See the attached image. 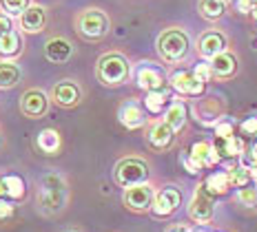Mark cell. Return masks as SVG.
<instances>
[{"label": "cell", "mask_w": 257, "mask_h": 232, "mask_svg": "<svg viewBox=\"0 0 257 232\" xmlns=\"http://www.w3.org/2000/svg\"><path fill=\"white\" fill-rule=\"evenodd\" d=\"M248 159L253 161V164L257 166V139H255V144L250 146V153H248Z\"/></svg>", "instance_id": "cell-38"}, {"label": "cell", "mask_w": 257, "mask_h": 232, "mask_svg": "<svg viewBox=\"0 0 257 232\" xmlns=\"http://www.w3.org/2000/svg\"><path fill=\"white\" fill-rule=\"evenodd\" d=\"M138 84L147 91H167V78L160 67H155L151 62H142L138 69Z\"/></svg>", "instance_id": "cell-6"}, {"label": "cell", "mask_w": 257, "mask_h": 232, "mask_svg": "<svg viewBox=\"0 0 257 232\" xmlns=\"http://www.w3.org/2000/svg\"><path fill=\"white\" fill-rule=\"evenodd\" d=\"M67 199V188L60 175H47L42 181V190H40V203L47 212H58L64 206Z\"/></svg>", "instance_id": "cell-2"}, {"label": "cell", "mask_w": 257, "mask_h": 232, "mask_svg": "<svg viewBox=\"0 0 257 232\" xmlns=\"http://www.w3.org/2000/svg\"><path fill=\"white\" fill-rule=\"evenodd\" d=\"M78 29H80V34L84 38H89V40H98V38H102L106 31H109V18H106L104 12H100V9H89V12H84L80 16Z\"/></svg>", "instance_id": "cell-5"}, {"label": "cell", "mask_w": 257, "mask_h": 232, "mask_svg": "<svg viewBox=\"0 0 257 232\" xmlns=\"http://www.w3.org/2000/svg\"><path fill=\"white\" fill-rule=\"evenodd\" d=\"M53 95L62 106H73L80 100V89L73 82H60L53 89Z\"/></svg>", "instance_id": "cell-20"}, {"label": "cell", "mask_w": 257, "mask_h": 232, "mask_svg": "<svg viewBox=\"0 0 257 232\" xmlns=\"http://www.w3.org/2000/svg\"><path fill=\"white\" fill-rule=\"evenodd\" d=\"M0 5L5 7V12L12 14V16L25 14V9L29 7V5H27V0H0Z\"/></svg>", "instance_id": "cell-30"}, {"label": "cell", "mask_w": 257, "mask_h": 232, "mask_svg": "<svg viewBox=\"0 0 257 232\" xmlns=\"http://www.w3.org/2000/svg\"><path fill=\"white\" fill-rule=\"evenodd\" d=\"M189 155H191V159L195 161L197 168H202V166H213L219 157L215 153V146H211V144H206V142H195L191 146Z\"/></svg>", "instance_id": "cell-13"}, {"label": "cell", "mask_w": 257, "mask_h": 232, "mask_svg": "<svg viewBox=\"0 0 257 232\" xmlns=\"http://www.w3.org/2000/svg\"><path fill=\"white\" fill-rule=\"evenodd\" d=\"M0 197L7 199H23L25 197V181L18 175L0 177Z\"/></svg>", "instance_id": "cell-14"}, {"label": "cell", "mask_w": 257, "mask_h": 232, "mask_svg": "<svg viewBox=\"0 0 257 232\" xmlns=\"http://www.w3.org/2000/svg\"><path fill=\"white\" fill-rule=\"evenodd\" d=\"M184 120H186V109L182 104H173L171 109L167 111V122L173 131H180L182 126H184Z\"/></svg>", "instance_id": "cell-28"}, {"label": "cell", "mask_w": 257, "mask_h": 232, "mask_svg": "<svg viewBox=\"0 0 257 232\" xmlns=\"http://www.w3.org/2000/svg\"><path fill=\"white\" fill-rule=\"evenodd\" d=\"M228 179H231V186L244 188L246 183L250 181V172L244 168V166H235V168L228 170Z\"/></svg>", "instance_id": "cell-29"}, {"label": "cell", "mask_w": 257, "mask_h": 232, "mask_svg": "<svg viewBox=\"0 0 257 232\" xmlns=\"http://www.w3.org/2000/svg\"><path fill=\"white\" fill-rule=\"evenodd\" d=\"M204 188H206L208 192H211V195H224V192L231 188L228 172H213V175H208Z\"/></svg>", "instance_id": "cell-22"}, {"label": "cell", "mask_w": 257, "mask_h": 232, "mask_svg": "<svg viewBox=\"0 0 257 232\" xmlns=\"http://www.w3.org/2000/svg\"><path fill=\"white\" fill-rule=\"evenodd\" d=\"M173 133L175 131L167 122L155 124L151 128V133H149V142H151L153 148H167V146H171V142H173Z\"/></svg>", "instance_id": "cell-17"}, {"label": "cell", "mask_w": 257, "mask_h": 232, "mask_svg": "<svg viewBox=\"0 0 257 232\" xmlns=\"http://www.w3.org/2000/svg\"><path fill=\"white\" fill-rule=\"evenodd\" d=\"M233 131H235L233 122L222 120V122L215 124V135H217V137H233Z\"/></svg>", "instance_id": "cell-31"}, {"label": "cell", "mask_w": 257, "mask_h": 232, "mask_svg": "<svg viewBox=\"0 0 257 232\" xmlns=\"http://www.w3.org/2000/svg\"><path fill=\"white\" fill-rule=\"evenodd\" d=\"M224 49H226V38L222 34H217V31H208V34L200 38V53L204 58H211L213 60L215 56L224 53Z\"/></svg>", "instance_id": "cell-11"}, {"label": "cell", "mask_w": 257, "mask_h": 232, "mask_svg": "<svg viewBox=\"0 0 257 232\" xmlns=\"http://www.w3.org/2000/svg\"><path fill=\"white\" fill-rule=\"evenodd\" d=\"M12 214H14V208L7 201H0V217H12Z\"/></svg>", "instance_id": "cell-36"}, {"label": "cell", "mask_w": 257, "mask_h": 232, "mask_svg": "<svg viewBox=\"0 0 257 232\" xmlns=\"http://www.w3.org/2000/svg\"><path fill=\"white\" fill-rule=\"evenodd\" d=\"M124 201L128 208L133 210H147L153 208V190L147 186V183H140V186H131L124 192Z\"/></svg>", "instance_id": "cell-10"}, {"label": "cell", "mask_w": 257, "mask_h": 232, "mask_svg": "<svg viewBox=\"0 0 257 232\" xmlns=\"http://www.w3.org/2000/svg\"><path fill=\"white\" fill-rule=\"evenodd\" d=\"M47 95L42 93V91H27V93L23 95V111L25 115L29 117H40L42 113L47 111Z\"/></svg>", "instance_id": "cell-12"}, {"label": "cell", "mask_w": 257, "mask_h": 232, "mask_svg": "<svg viewBox=\"0 0 257 232\" xmlns=\"http://www.w3.org/2000/svg\"><path fill=\"white\" fill-rule=\"evenodd\" d=\"M193 73H195L197 78L202 80V82H208V80H211L213 69H211V64H197V67L193 69Z\"/></svg>", "instance_id": "cell-32"}, {"label": "cell", "mask_w": 257, "mask_h": 232, "mask_svg": "<svg viewBox=\"0 0 257 232\" xmlns=\"http://www.w3.org/2000/svg\"><path fill=\"white\" fill-rule=\"evenodd\" d=\"M20 49H23V40H20V36L16 34V31L0 38V53H3V56L12 58L16 53H20Z\"/></svg>", "instance_id": "cell-25"}, {"label": "cell", "mask_w": 257, "mask_h": 232, "mask_svg": "<svg viewBox=\"0 0 257 232\" xmlns=\"http://www.w3.org/2000/svg\"><path fill=\"white\" fill-rule=\"evenodd\" d=\"M211 69L213 73L219 75V78H228V75L235 73V69H237V62H235V58L231 56V53H219V56H215L211 60Z\"/></svg>", "instance_id": "cell-21"}, {"label": "cell", "mask_w": 257, "mask_h": 232, "mask_svg": "<svg viewBox=\"0 0 257 232\" xmlns=\"http://www.w3.org/2000/svg\"><path fill=\"white\" fill-rule=\"evenodd\" d=\"M147 177H149V168L140 159H122L115 168V179L124 188L140 186V183L147 181Z\"/></svg>", "instance_id": "cell-4"}, {"label": "cell", "mask_w": 257, "mask_h": 232, "mask_svg": "<svg viewBox=\"0 0 257 232\" xmlns=\"http://www.w3.org/2000/svg\"><path fill=\"white\" fill-rule=\"evenodd\" d=\"M189 214H191V219L200 221V223L211 221V217H213V201H211V192H208L204 186H200L195 190V195H193Z\"/></svg>", "instance_id": "cell-7"}, {"label": "cell", "mask_w": 257, "mask_h": 232, "mask_svg": "<svg viewBox=\"0 0 257 232\" xmlns=\"http://www.w3.org/2000/svg\"><path fill=\"white\" fill-rule=\"evenodd\" d=\"M167 100H169L167 91H149L144 106H147L149 113H162V109L167 106Z\"/></svg>", "instance_id": "cell-26"}, {"label": "cell", "mask_w": 257, "mask_h": 232, "mask_svg": "<svg viewBox=\"0 0 257 232\" xmlns=\"http://www.w3.org/2000/svg\"><path fill=\"white\" fill-rule=\"evenodd\" d=\"M38 148L42 153H56L60 148V135H58V131H53V128L42 131L38 135Z\"/></svg>", "instance_id": "cell-24"}, {"label": "cell", "mask_w": 257, "mask_h": 232, "mask_svg": "<svg viewBox=\"0 0 257 232\" xmlns=\"http://www.w3.org/2000/svg\"><path fill=\"white\" fill-rule=\"evenodd\" d=\"M242 133H246V135H257V117H248L246 122H242Z\"/></svg>", "instance_id": "cell-33"}, {"label": "cell", "mask_w": 257, "mask_h": 232, "mask_svg": "<svg viewBox=\"0 0 257 232\" xmlns=\"http://www.w3.org/2000/svg\"><path fill=\"white\" fill-rule=\"evenodd\" d=\"M23 29L27 31H40L42 27H45V9L38 7V5H31V7H27L25 9V14H23Z\"/></svg>", "instance_id": "cell-18"}, {"label": "cell", "mask_w": 257, "mask_h": 232, "mask_svg": "<svg viewBox=\"0 0 257 232\" xmlns=\"http://www.w3.org/2000/svg\"><path fill=\"white\" fill-rule=\"evenodd\" d=\"M200 14L208 20H217L224 16V3L222 0H200Z\"/></svg>", "instance_id": "cell-27"}, {"label": "cell", "mask_w": 257, "mask_h": 232, "mask_svg": "<svg viewBox=\"0 0 257 232\" xmlns=\"http://www.w3.org/2000/svg\"><path fill=\"white\" fill-rule=\"evenodd\" d=\"M20 80V69L14 62H0V89H12Z\"/></svg>", "instance_id": "cell-23"}, {"label": "cell", "mask_w": 257, "mask_h": 232, "mask_svg": "<svg viewBox=\"0 0 257 232\" xmlns=\"http://www.w3.org/2000/svg\"><path fill=\"white\" fill-rule=\"evenodd\" d=\"M182 201V195L178 188H164V190L158 192V197L153 199V212L158 217H167V214L175 212Z\"/></svg>", "instance_id": "cell-9"}, {"label": "cell", "mask_w": 257, "mask_h": 232, "mask_svg": "<svg viewBox=\"0 0 257 232\" xmlns=\"http://www.w3.org/2000/svg\"><path fill=\"white\" fill-rule=\"evenodd\" d=\"M197 232H208V230H204V228H202V230H197Z\"/></svg>", "instance_id": "cell-41"}, {"label": "cell", "mask_w": 257, "mask_h": 232, "mask_svg": "<svg viewBox=\"0 0 257 232\" xmlns=\"http://www.w3.org/2000/svg\"><path fill=\"white\" fill-rule=\"evenodd\" d=\"M171 232H186V228H173Z\"/></svg>", "instance_id": "cell-40"}, {"label": "cell", "mask_w": 257, "mask_h": 232, "mask_svg": "<svg viewBox=\"0 0 257 232\" xmlns=\"http://www.w3.org/2000/svg\"><path fill=\"white\" fill-rule=\"evenodd\" d=\"M253 3L255 0H235V7L239 14H250L253 12Z\"/></svg>", "instance_id": "cell-34"}, {"label": "cell", "mask_w": 257, "mask_h": 232, "mask_svg": "<svg viewBox=\"0 0 257 232\" xmlns=\"http://www.w3.org/2000/svg\"><path fill=\"white\" fill-rule=\"evenodd\" d=\"M120 122L124 124L126 128H138L144 124V113L140 109V104L136 102H126V104L120 106Z\"/></svg>", "instance_id": "cell-16"}, {"label": "cell", "mask_w": 257, "mask_h": 232, "mask_svg": "<svg viewBox=\"0 0 257 232\" xmlns=\"http://www.w3.org/2000/svg\"><path fill=\"white\" fill-rule=\"evenodd\" d=\"M45 53L51 62H67L71 58V45L64 38H53V40L47 42Z\"/></svg>", "instance_id": "cell-15"}, {"label": "cell", "mask_w": 257, "mask_h": 232, "mask_svg": "<svg viewBox=\"0 0 257 232\" xmlns=\"http://www.w3.org/2000/svg\"><path fill=\"white\" fill-rule=\"evenodd\" d=\"M158 49H160V56H162L164 60L178 62L186 56V51H189V36H186L182 29H169L160 36Z\"/></svg>", "instance_id": "cell-1"}, {"label": "cell", "mask_w": 257, "mask_h": 232, "mask_svg": "<svg viewBox=\"0 0 257 232\" xmlns=\"http://www.w3.org/2000/svg\"><path fill=\"white\" fill-rule=\"evenodd\" d=\"M239 199H242V201H255V195H253V192H250V190H242V192H239Z\"/></svg>", "instance_id": "cell-37"}, {"label": "cell", "mask_w": 257, "mask_h": 232, "mask_svg": "<svg viewBox=\"0 0 257 232\" xmlns=\"http://www.w3.org/2000/svg\"><path fill=\"white\" fill-rule=\"evenodd\" d=\"M242 139L233 137H215V153L219 157H237L242 155Z\"/></svg>", "instance_id": "cell-19"}, {"label": "cell", "mask_w": 257, "mask_h": 232, "mask_svg": "<svg viewBox=\"0 0 257 232\" xmlns=\"http://www.w3.org/2000/svg\"><path fill=\"white\" fill-rule=\"evenodd\" d=\"M250 14H253V16H255V18H257V0H255V3H253V12H250Z\"/></svg>", "instance_id": "cell-39"}, {"label": "cell", "mask_w": 257, "mask_h": 232, "mask_svg": "<svg viewBox=\"0 0 257 232\" xmlns=\"http://www.w3.org/2000/svg\"><path fill=\"white\" fill-rule=\"evenodd\" d=\"M222 3H228V0H222Z\"/></svg>", "instance_id": "cell-42"}, {"label": "cell", "mask_w": 257, "mask_h": 232, "mask_svg": "<svg viewBox=\"0 0 257 232\" xmlns=\"http://www.w3.org/2000/svg\"><path fill=\"white\" fill-rule=\"evenodd\" d=\"M171 84H173L175 91H180L184 95H200L204 91V82L193 71H175L171 75Z\"/></svg>", "instance_id": "cell-8"}, {"label": "cell", "mask_w": 257, "mask_h": 232, "mask_svg": "<svg viewBox=\"0 0 257 232\" xmlns=\"http://www.w3.org/2000/svg\"><path fill=\"white\" fill-rule=\"evenodd\" d=\"M128 75V62L120 53H109L102 56L98 62V78L104 84H120Z\"/></svg>", "instance_id": "cell-3"}, {"label": "cell", "mask_w": 257, "mask_h": 232, "mask_svg": "<svg viewBox=\"0 0 257 232\" xmlns=\"http://www.w3.org/2000/svg\"><path fill=\"white\" fill-rule=\"evenodd\" d=\"M7 34H12V20H9L7 16L0 14V38L7 36Z\"/></svg>", "instance_id": "cell-35"}]
</instances>
